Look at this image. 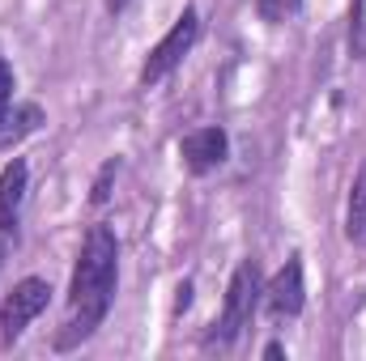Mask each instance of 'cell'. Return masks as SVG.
Segmentation results:
<instances>
[{"mask_svg": "<svg viewBox=\"0 0 366 361\" xmlns=\"http://www.w3.org/2000/svg\"><path fill=\"white\" fill-rule=\"evenodd\" d=\"M115 285H119V243L107 225H94L69 280V310L56 332V349H77L102 327L115 302Z\"/></svg>", "mask_w": 366, "mask_h": 361, "instance_id": "cell-1", "label": "cell"}, {"mask_svg": "<svg viewBox=\"0 0 366 361\" xmlns=\"http://www.w3.org/2000/svg\"><path fill=\"white\" fill-rule=\"evenodd\" d=\"M260 298H264V280H260V268H256V260H243L239 268L230 272V285H226V302H222V315H217L213 332L204 336V345H209V349H213V345H217V349L234 345V340L243 336V327L252 323V315H256Z\"/></svg>", "mask_w": 366, "mask_h": 361, "instance_id": "cell-2", "label": "cell"}, {"mask_svg": "<svg viewBox=\"0 0 366 361\" xmlns=\"http://www.w3.org/2000/svg\"><path fill=\"white\" fill-rule=\"evenodd\" d=\"M196 39H200V13H196V9H183L179 17H175V26L158 39V47L145 56V64H141V86L167 81V77L183 64V56L196 47Z\"/></svg>", "mask_w": 366, "mask_h": 361, "instance_id": "cell-3", "label": "cell"}, {"mask_svg": "<svg viewBox=\"0 0 366 361\" xmlns=\"http://www.w3.org/2000/svg\"><path fill=\"white\" fill-rule=\"evenodd\" d=\"M47 302H51V285H47L43 276H26V280H17L13 293L0 302V345H17L21 332L47 310Z\"/></svg>", "mask_w": 366, "mask_h": 361, "instance_id": "cell-4", "label": "cell"}, {"mask_svg": "<svg viewBox=\"0 0 366 361\" xmlns=\"http://www.w3.org/2000/svg\"><path fill=\"white\" fill-rule=\"evenodd\" d=\"M179 158L192 175H213V171L230 158V136H226V128L204 123V128L187 132L179 141Z\"/></svg>", "mask_w": 366, "mask_h": 361, "instance_id": "cell-5", "label": "cell"}, {"mask_svg": "<svg viewBox=\"0 0 366 361\" xmlns=\"http://www.w3.org/2000/svg\"><path fill=\"white\" fill-rule=\"evenodd\" d=\"M302 302H307L302 260L294 255V260H285V268L264 285V306H269V315H273V319H294V315H302Z\"/></svg>", "mask_w": 366, "mask_h": 361, "instance_id": "cell-6", "label": "cell"}, {"mask_svg": "<svg viewBox=\"0 0 366 361\" xmlns=\"http://www.w3.org/2000/svg\"><path fill=\"white\" fill-rule=\"evenodd\" d=\"M26 183H30V166L26 158H13L4 171H0V230L9 234L21 217V204H26Z\"/></svg>", "mask_w": 366, "mask_h": 361, "instance_id": "cell-7", "label": "cell"}, {"mask_svg": "<svg viewBox=\"0 0 366 361\" xmlns=\"http://www.w3.org/2000/svg\"><path fill=\"white\" fill-rule=\"evenodd\" d=\"M39 123H43V106H39V102H17V106H9V115L0 119V149L21 145L30 132H39Z\"/></svg>", "mask_w": 366, "mask_h": 361, "instance_id": "cell-8", "label": "cell"}, {"mask_svg": "<svg viewBox=\"0 0 366 361\" xmlns=\"http://www.w3.org/2000/svg\"><path fill=\"white\" fill-rule=\"evenodd\" d=\"M345 238L350 243H366V162L354 179V191H350V213H345Z\"/></svg>", "mask_w": 366, "mask_h": 361, "instance_id": "cell-9", "label": "cell"}, {"mask_svg": "<svg viewBox=\"0 0 366 361\" xmlns=\"http://www.w3.org/2000/svg\"><path fill=\"white\" fill-rule=\"evenodd\" d=\"M115 175H119V158L102 162V171L94 175V187H90V204H94V208H102V204L111 200V187H115Z\"/></svg>", "mask_w": 366, "mask_h": 361, "instance_id": "cell-10", "label": "cell"}, {"mask_svg": "<svg viewBox=\"0 0 366 361\" xmlns=\"http://www.w3.org/2000/svg\"><path fill=\"white\" fill-rule=\"evenodd\" d=\"M13 90H17V81H13V68L0 60V119L9 115V106H13Z\"/></svg>", "mask_w": 366, "mask_h": 361, "instance_id": "cell-11", "label": "cell"}, {"mask_svg": "<svg viewBox=\"0 0 366 361\" xmlns=\"http://www.w3.org/2000/svg\"><path fill=\"white\" fill-rule=\"evenodd\" d=\"M187 302H192V280H183V285H179V298H175V315H183V310H187Z\"/></svg>", "mask_w": 366, "mask_h": 361, "instance_id": "cell-12", "label": "cell"}, {"mask_svg": "<svg viewBox=\"0 0 366 361\" xmlns=\"http://www.w3.org/2000/svg\"><path fill=\"white\" fill-rule=\"evenodd\" d=\"M264 357H285V349H281V345H277V340H273V345H264Z\"/></svg>", "mask_w": 366, "mask_h": 361, "instance_id": "cell-13", "label": "cell"}, {"mask_svg": "<svg viewBox=\"0 0 366 361\" xmlns=\"http://www.w3.org/2000/svg\"><path fill=\"white\" fill-rule=\"evenodd\" d=\"M128 9V0H107V13H124Z\"/></svg>", "mask_w": 366, "mask_h": 361, "instance_id": "cell-14", "label": "cell"}, {"mask_svg": "<svg viewBox=\"0 0 366 361\" xmlns=\"http://www.w3.org/2000/svg\"><path fill=\"white\" fill-rule=\"evenodd\" d=\"M4 251H9V243H4V230H0V264H4Z\"/></svg>", "mask_w": 366, "mask_h": 361, "instance_id": "cell-15", "label": "cell"}, {"mask_svg": "<svg viewBox=\"0 0 366 361\" xmlns=\"http://www.w3.org/2000/svg\"><path fill=\"white\" fill-rule=\"evenodd\" d=\"M290 4H298V0H290Z\"/></svg>", "mask_w": 366, "mask_h": 361, "instance_id": "cell-16", "label": "cell"}]
</instances>
